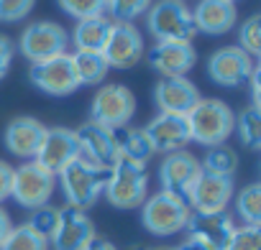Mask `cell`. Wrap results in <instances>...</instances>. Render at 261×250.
<instances>
[{
  "mask_svg": "<svg viewBox=\"0 0 261 250\" xmlns=\"http://www.w3.org/2000/svg\"><path fill=\"white\" fill-rule=\"evenodd\" d=\"M236 202V214L243 220V225L261 227V184H246L238 194H233Z\"/></svg>",
  "mask_w": 261,
  "mask_h": 250,
  "instance_id": "28",
  "label": "cell"
},
{
  "mask_svg": "<svg viewBox=\"0 0 261 250\" xmlns=\"http://www.w3.org/2000/svg\"><path fill=\"white\" fill-rule=\"evenodd\" d=\"M146 136L154 146L156 153H174V151H185V146L192 141L190 136V122L187 115H169V112H159L149 125H146Z\"/></svg>",
  "mask_w": 261,
  "mask_h": 250,
  "instance_id": "19",
  "label": "cell"
},
{
  "mask_svg": "<svg viewBox=\"0 0 261 250\" xmlns=\"http://www.w3.org/2000/svg\"><path fill=\"white\" fill-rule=\"evenodd\" d=\"M200 100V89L187 77H162L154 84V105L159 112L187 115Z\"/></svg>",
  "mask_w": 261,
  "mask_h": 250,
  "instance_id": "20",
  "label": "cell"
},
{
  "mask_svg": "<svg viewBox=\"0 0 261 250\" xmlns=\"http://www.w3.org/2000/svg\"><path fill=\"white\" fill-rule=\"evenodd\" d=\"M102 194L115 209H139L149 197L146 166H139L128 159H118L108 169Z\"/></svg>",
  "mask_w": 261,
  "mask_h": 250,
  "instance_id": "2",
  "label": "cell"
},
{
  "mask_svg": "<svg viewBox=\"0 0 261 250\" xmlns=\"http://www.w3.org/2000/svg\"><path fill=\"white\" fill-rule=\"evenodd\" d=\"M29 79L36 89H41L51 97H67L82 87L77 79L74 64H72V54H62V56L31 64Z\"/></svg>",
  "mask_w": 261,
  "mask_h": 250,
  "instance_id": "10",
  "label": "cell"
},
{
  "mask_svg": "<svg viewBox=\"0 0 261 250\" xmlns=\"http://www.w3.org/2000/svg\"><path fill=\"white\" fill-rule=\"evenodd\" d=\"M102 56L110 69H130L144 59V36L134 23H115L110 28Z\"/></svg>",
  "mask_w": 261,
  "mask_h": 250,
  "instance_id": "13",
  "label": "cell"
},
{
  "mask_svg": "<svg viewBox=\"0 0 261 250\" xmlns=\"http://www.w3.org/2000/svg\"><path fill=\"white\" fill-rule=\"evenodd\" d=\"M115 138H118V151H120V159H128V161H134L139 166H146L156 151L146 136L144 128H130V125H125V128L115 131Z\"/></svg>",
  "mask_w": 261,
  "mask_h": 250,
  "instance_id": "24",
  "label": "cell"
},
{
  "mask_svg": "<svg viewBox=\"0 0 261 250\" xmlns=\"http://www.w3.org/2000/svg\"><path fill=\"white\" fill-rule=\"evenodd\" d=\"M200 174H202V169H200V159H197L195 153H190V151L167 153L164 161L159 164V184H162V192L185 197Z\"/></svg>",
  "mask_w": 261,
  "mask_h": 250,
  "instance_id": "17",
  "label": "cell"
},
{
  "mask_svg": "<svg viewBox=\"0 0 261 250\" xmlns=\"http://www.w3.org/2000/svg\"><path fill=\"white\" fill-rule=\"evenodd\" d=\"M228 3H236V0H228Z\"/></svg>",
  "mask_w": 261,
  "mask_h": 250,
  "instance_id": "42",
  "label": "cell"
},
{
  "mask_svg": "<svg viewBox=\"0 0 261 250\" xmlns=\"http://www.w3.org/2000/svg\"><path fill=\"white\" fill-rule=\"evenodd\" d=\"M82 250H118V245H113L108 237H100V235H95Z\"/></svg>",
  "mask_w": 261,
  "mask_h": 250,
  "instance_id": "38",
  "label": "cell"
},
{
  "mask_svg": "<svg viewBox=\"0 0 261 250\" xmlns=\"http://www.w3.org/2000/svg\"><path fill=\"white\" fill-rule=\"evenodd\" d=\"M105 176H108L105 169H97V166L87 164L85 159H74L67 169H62V171L57 174L67 204H69V207H77V209H82V212H85L87 207H92V204L102 197Z\"/></svg>",
  "mask_w": 261,
  "mask_h": 250,
  "instance_id": "4",
  "label": "cell"
},
{
  "mask_svg": "<svg viewBox=\"0 0 261 250\" xmlns=\"http://www.w3.org/2000/svg\"><path fill=\"white\" fill-rule=\"evenodd\" d=\"M13 56H16V44L11 36H3L0 34V79H3L13 64Z\"/></svg>",
  "mask_w": 261,
  "mask_h": 250,
  "instance_id": "36",
  "label": "cell"
},
{
  "mask_svg": "<svg viewBox=\"0 0 261 250\" xmlns=\"http://www.w3.org/2000/svg\"><path fill=\"white\" fill-rule=\"evenodd\" d=\"M95 235L97 232L87 212L67 204V207H59V220L49 237V247L51 250H82Z\"/></svg>",
  "mask_w": 261,
  "mask_h": 250,
  "instance_id": "14",
  "label": "cell"
},
{
  "mask_svg": "<svg viewBox=\"0 0 261 250\" xmlns=\"http://www.w3.org/2000/svg\"><path fill=\"white\" fill-rule=\"evenodd\" d=\"M11 181H13V166L8 161H0V204L11 199Z\"/></svg>",
  "mask_w": 261,
  "mask_h": 250,
  "instance_id": "37",
  "label": "cell"
},
{
  "mask_svg": "<svg viewBox=\"0 0 261 250\" xmlns=\"http://www.w3.org/2000/svg\"><path fill=\"white\" fill-rule=\"evenodd\" d=\"M11 227H13V222H11V214L0 207V242L6 240V235L11 232Z\"/></svg>",
  "mask_w": 261,
  "mask_h": 250,
  "instance_id": "39",
  "label": "cell"
},
{
  "mask_svg": "<svg viewBox=\"0 0 261 250\" xmlns=\"http://www.w3.org/2000/svg\"><path fill=\"white\" fill-rule=\"evenodd\" d=\"M253 59L238 49V46H223L218 51L210 54L207 59V77L220 84V87H228V89H236L241 84L248 82L251 72H253Z\"/></svg>",
  "mask_w": 261,
  "mask_h": 250,
  "instance_id": "12",
  "label": "cell"
},
{
  "mask_svg": "<svg viewBox=\"0 0 261 250\" xmlns=\"http://www.w3.org/2000/svg\"><path fill=\"white\" fill-rule=\"evenodd\" d=\"M149 8L151 0H108L105 3V11L115 23H134L139 16H146Z\"/></svg>",
  "mask_w": 261,
  "mask_h": 250,
  "instance_id": "30",
  "label": "cell"
},
{
  "mask_svg": "<svg viewBox=\"0 0 261 250\" xmlns=\"http://www.w3.org/2000/svg\"><path fill=\"white\" fill-rule=\"evenodd\" d=\"M57 220H59V209L51 207V204H44V207L31 209V217L26 220V225H29L34 232H39L41 237L49 240L51 232H54V227H57Z\"/></svg>",
  "mask_w": 261,
  "mask_h": 250,
  "instance_id": "33",
  "label": "cell"
},
{
  "mask_svg": "<svg viewBox=\"0 0 261 250\" xmlns=\"http://www.w3.org/2000/svg\"><path fill=\"white\" fill-rule=\"evenodd\" d=\"M36 6V0H0V21L16 23L23 21Z\"/></svg>",
  "mask_w": 261,
  "mask_h": 250,
  "instance_id": "35",
  "label": "cell"
},
{
  "mask_svg": "<svg viewBox=\"0 0 261 250\" xmlns=\"http://www.w3.org/2000/svg\"><path fill=\"white\" fill-rule=\"evenodd\" d=\"M146 28L156 41H190L197 28L192 21V8L185 0H159L146 11Z\"/></svg>",
  "mask_w": 261,
  "mask_h": 250,
  "instance_id": "5",
  "label": "cell"
},
{
  "mask_svg": "<svg viewBox=\"0 0 261 250\" xmlns=\"http://www.w3.org/2000/svg\"><path fill=\"white\" fill-rule=\"evenodd\" d=\"M72 64H74L80 84H100L108 77V72H110L105 56L97 54V51H74L72 54Z\"/></svg>",
  "mask_w": 261,
  "mask_h": 250,
  "instance_id": "27",
  "label": "cell"
},
{
  "mask_svg": "<svg viewBox=\"0 0 261 250\" xmlns=\"http://www.w3.org/2000/svg\"><path fill=\"white\" fill-rule=\"evenodd\" d=\"M113 21L108 16H95V18H85L74 23V31L69 36V41L74 44V51H97L102 54L108 36H110Z\"/></svg>",
  "mask_w": 261,
  "mask_h": 250,
  "instance_id": "23",
  "label": "cell"
},
{
  "mask_svg": "<svg viewBox=\"0 0 261 250\" xmlns=\"http://www.w3.org/2000/svg\"><path fill=\"white\" fill-rule=\"evenodd\" d=\"M146 59L159 77H187L197 61V51L190 41H156Z\"/></svg>",
  "mask_w": 261,
  "mask_h": 250,
  "instance_id": "16",
  "label": "cell"
},
{
  "mask_svg": "<svg viewBox=\"0 0 261 250\" xmlns=\"http://www.w3.org/2000/svg\"><path fill=\"white\" fill-rule=\"evenodd\" d=\"M187 122H190L192 141L210 148V146L225 143L233 136L236 112L230 110L228 102L218 97H200L197 105L187 112Z\"/></svg>",
  "mask_w": 261,
  "mask_h": 250,
  "instance_id": "1",
  "label": "cell"
},
{
  "mask_svg": "<svg viewBox=\"0 0 261 250\" xmlns=\"http://www.w3.org/2000/svg\"><path fill=\"white\" fill-rule=\"evenodd\" d=\"M200 169L205 174H213V176H228V179H233L236 171H238V153L230 146H225V143L210 146L205 151V156L200 159Z\"/></svg>",
  "mask_w": 261,
  "mask_h": 250,
  "instance_id": "25",
  "label": "cell"
},
{
  "mask_svg": "<svg viewBox=\"0 0 261 250\" xmlns=\"http://www.w3.org/2000/svg\"><path fill=\"white\" fill-rule=\"evenodd\" d=\"M238 49H243L251 59L261 54V16H251L241 23L238 31Z\"/></svg>",
  "mask_w": 261,
  "mask_h": 250,
  "instance_id": "31",
  "label": "cell"
},
{
  "mask_svg": "<svg viewBox=\"0 0 261 250\" xmlns=\"http://www.w3.org/2000/svg\"><path fill=\"white\" fill-rule=\"evenodd\" d=\"M74 159H80V143H77V133L72 128H64V125H57V128H46L44 143L36 153V164L41 169H46L49 174H59L62 169H67Z\"/></svg>",
  "mask_w": 261,
  "mask_h": 250,
  "instance_id": "15",
  "label": "cell"
},
{
  "mask_svg": "<svg viewBox=\"0 0 261 250\" xmlns=\"http://www.w3.org/2000/svg\"><path fill=\"white\" fill-rule=\"evenodd\" d=\"M233 133L238 136L241 146L248 151H258L261 148V110L248 105L236 115V125Z\"/></svg>",
  "mask_w": 261,
  "mask_h": 250,
  "instance_id": "26",
  "label": "cell"
},
{
  "mask_svg": "<svg viewBox=\"0 0 261 250\" xmlns=\"http://www.w3.org/2000/svg\"><path fill=\"white\" fill-rule=\"evenodd\" d=\"M225 250H261V227H251V225L236 227Z\"/></svg>",
  "mask_w": 261,
  "mask_h": 250,
  "instance_id": "34",
  "label": "cell"
},
{
  "mask_svg": "<svg viewBox=\"0 0 261 250\" xmlns=\"http://www.w3.org/2000/svg\"><path fill=\"white\" fill-rule=\"evenodd\" d=\"M192 21H195V28L207 36L228 34L238 21L236 3H228V0H200L192 11Z\"/></svg>",
  "mask_w": 261,
  "mask_h": 250,
  "instance_id": "22",
  "label": "cell"
},
{
  "mask_svg": "<svg viewBox=\"0 0 261 250\" xmlns=\"http://www.w3.org/2000/svg\"><path fill=\"white\" fill-rule=\"evenodd\" d=\"M136 115V95L125 84H102L90 102V120L110 131H120Z\"/></svg>",
  "mask_w": 261,
  "mask_h": 250,
  "instance_id": "6",
  "label": "cell"
},
{
  "mask_svg": "<svg viewBox=\"0 0 261 250\" xmlns=\"http://www.w3.org/2000/svg\"><path fill=\"white\" fill-rule=\"evenodd\" d=\"M236 227L238 225L225 212H220V214H195L192 212L185 232H187V237H195V240L210 245L213 250H225L228 247V240L236 232Z\"/></svg>",
  "mask_w": 261,
  "mask_h": 250,
  "instance_id": "21",
  "label": "cell"
},
{
  "mask_svg": "<svg viewBox=\"0 0 261 250\" xmlns=\"http://www.w3.org/2000/svg\"><path fill=\"white\" fill-rule=\"evenodd\" d=\"M156 250H172V247H156Z\"/></svg>",
  "mask_w": 261,
  "mask_h": 250,
  "instance_id": "41",
  "label": "cell"
},
{
  "mask_svg": "<svg viewBox=\"0 0 261 250\" xmlns=\"http://www.w3.org/2000/svg\"><path fill=\"white\" fill-rule=\"evenodd\" d=\"M67 46H69V34L57 21L29 23L21 31V39H18V51L31 64H39V61L62 56V54H67Z\"/></svg>",
  "mask_w": 261,
  "mask_h": 250,
  "instance_id": "7",
  "label": "cell"
},
{
  "mask_svg": "<svg viewBox=\"0 0 261 250\" xmlns=\"http://www.w3.org/2000/svg\"><path fill=\"white\" fill-rule=\"evenodd\" d=\"M190 217H192V209L185 202V197H177L169 192H156L146 197V202L141 204V225L154 237H172V235L185 232Z\"/></svg>",
  "mask_w": 261,
  "mask_h": 250,
  "instance_id": "3",
  "label": "cell"
},
{
  "mask_svg": "<svg viewBox=\"0 0 261 250\" xmlns=\"http://www.w3.org/2000/svg\"><path fill=\"white\" fill-rule=\"evenodd\" d=\"M57 189V176L41 169L36 161H26L18 169H13L11 181V199H16L26 209H36L49 204Z\"/></svg>",
  "mask_w": 261,
  "mask_h": 250,
  "instance_id": "8",
  "label": "cell"
},
{
  "mask_svg": "<svg viewBox=\"0 0 261 250\" xmlns=\"http://www.w3.org/2000/svg\"><path fill=\"white\" fill-rule=\"evenodd\" d=\"M236 194V181L228 176H213V174H200L190 192L185 194V202L195 214H220L225 207L233 202Z\"/></svg>",
  "mask_w": 261,
  "mask_h": 250,
  "instance_id": "9",
  "label": "cell"
},
{
  "mask_svg": "<svg viewBox=\"0 0 261 250\" xmlns=\"http://www.w3.org/2000/svg\"><path fill=\"white\" fill-rule=\"evenodd\" d=\"M44 136H46V125L41 120L21 115V117H13L6 125L3 143H6L8 153H13L16 159L34 161L39 148H41V143H44Z\"/></svg>",
  "mask_w": 261,
  "mask_h": 250,
  "instance_id": "18",
  "label": "cell"
},
{
  "mask_svg": "<svg viewBox=\"0 0 261 250\" xmlns=\"http://www.w3.org/2000/svg\"><path fill=\"white\" fill-rule=\"evenodd\" d=\"M174 250H213L210 245H205V242H200V240H195V237H187L179 247H174Z\"/></svg>",
  "mask_w": 261,
  "mask_h": 250,
  "instance_id": "40",
  "label": "cell"
},
{
  "mask_svg": "<svg viewBox=\"0 0 261 250\" xmlns=\"http://www.w3.org/2000/svg\"><path fill=\"white\" fill-rule=\"evenodd\" d=\"M74 133H77V143H80V159H85L87 164L108 171L120 159L115 131L102 128V125L87 120V122L80 125Z\"/></svg>",
  "mask_w": 261,
  "mask_h": 250,
  "instance_id": "11",
  "label": "cell"
},
{
  "mask_svg": "<svg viewBox=\"0 0 261 250\" xmlns=\"http://www.w3.org/2000/svg\"><path fill=\"white\" fill-rule=\"evenodd\" d=\"M0 250H49V240L34 232L26 222L11 227L6 240L0 242Z\"/></svg>",
  "mask_w": 261,
  "mask_h": 250,
  "instance_id": "29",
  "label": "cell"
},
{
  "mask_svg": "<svg viewBox=\"0 0 261 250\" xmlns=\"http://www.w3.org/2000/svg\"><path fill=\"white\" fill-rule=\"evenodd\" d=\"M57 3L74 21H85V18L105 16V3L108 0H57Z\"/></svg>",
  "mask_w": 261,
  "mask_h": 250,
  "instance_id": "32",
  "label": "cell"
}]
</instances>
